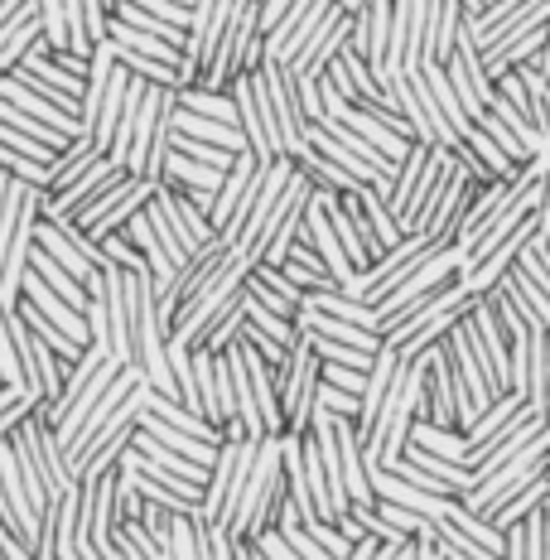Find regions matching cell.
<instances>
[{
    "label": "cell",
    "mask_w": 550,
    "mask_h": 560,
    "mask_svg": "<svg viewBox=\"0 0 550 560\" xmlns=\"http://www.w3.org/2000/svg\"><path fill=\"white\" fill-rule=\"evenodd\" d=\"M290 498V483H285V450H280V435H266L256 445V464L247 474V488L237 498V512H232V536H256L261 527H276L280 508Z\"/></svg>",
    "instance_id": "obj_1"
},
{
    "label": "cell",
    "mask_w": 550,
    "mask_h": 560,
    "mask_svg": "<svg viewBox=\"0 0 550 560\" xmlns=\"http://www.w3.org/2000/svg\"><path fill=\"white\" fill-rule=\"evenodd\" d=\"M174 116H179V83H150L145 102H140V121H136L126 170L140 174V179L165 184V160L174 150Z\"/></svg>",
    "instance_id": "obj_2"
},
{
    "label": "cell",
    "mask_w": 550,
    "mask_h": 560,
    "mask_svg": "<svg viewBox=\"0 0 550 560\" xmlns=\"http://www.w3.org/2000/svg\"><path fill=\"white\" fill-rule=\"evenodd\" d=\"M266 58V25H261V0H242L237 15L222 25L218 34V49L213 58L203 63V78L198 83L213 88V92H227L237 73H251L256 63Z\"/></svg>",
    "instance_id": "obj_3"
},
{
    "label": "cell",
    "mask_w": 550,
    "mask_h": 560,
    "mask_svg": "<svg viewBox=\"0 0 550 560\" xmlns=\"http://www.w3.org/2000/svg\"><path fill=\"white\" fill-rule=\"evenodd\" d=\"M256 88H261L266 107L276 116V131H280V150L290 160H304L309 155V116H304V102H300V83H295V68L285 58H261L256 63Z\"/></svg>",
    "instance_id": "obj_4"
},
{
    "label": "cell",
    "mask_w": 550,
    "mask_h": 560,
    "mask_svg": "<svg viewBox=\"0 0 550 560\" xmlns=\"http://www.w3.org/2000/svg\"><path fill=\"white\" fill-rule=\"evenodd\" d=\"M276 382H280V411H285V430H309L314 420V396H319V382H324V358L314 348V334L309 324H300V338L290 343L285 363L276 368Z\"/></svg>",
    "instance_id": "obj_5"
},
{
    "label": "cell",
    "mask_w": 550,
    "mask_h": 560,
    "mask_svg": "<svg viewBox=\"0 0 550 560\" xmlns=\"http://www.w3.org/2000/svg\"><path fill=\"white\" fill-rule=\"evenodd\" d=\"M256 445H261V440L222 435V445L213 454V469H208V483H203V517L218 522V527H232V512H237V498H242V488H247V474L256 464Z\"/></svg>",
    "instance_id": "obj_6"
},
{
    "label": "cell",
    "mask_w": 550,
    "mask_h": 560,
    "mask_svg": "<svg viewBox=\"0 0 550 560\" xmlns=\"http://www.w3.org/2000/svg\"><path fill=\"white\" fill-rule=\"evenodd\" d=\"M546 464H550V435L541 430V435H536L531 445H522L507 464H498V469H493V474H483L473 488H464L459 503H464V508H473V512H483V517H493V512L507 503L512 493H522V488L531 483V478H541V474H546Z\"/></svg>",
    "instance_id": "obj_7"
},
{
    "label": "cell",
    "mask_w": 550,
    "mask_h": 560,
    "mask_svg": "<svg viewBox=\"0 0 550 560\" xmlns=\"http://www.w3.org/2000/svg\"><path fill=\"white\" fill-rule=\"evenodd\" d=\"M227 256H232V237H222V232H218V237H208L198 252L184 256V261L174 266L169 280H155V300H160V314H165L169 329H174V319H179V310L218 276V266L227 261Z\"/></svg>",
    "instance_id": "obj_8"
},
{
    "label": "cell",
    "mask_w": 550,
    "mask_h": 560,
    "mask_svg": "<svg viewBox=\"0 0 550 560\" xmlns=\"http://www.w3.org/2000/svg\"><path fill=\"white\" fill-rule=\"evenodd\" d=\"M232 102H237V126L247 131V145L256 160H280L285 150H280V131H276V116L266 107L261 88H256V68L251 73H237L232 78Z\"/></svg>",
    "instance_id": "obj_9"
},
{
    "label": "cell",
    "mask_w": 550,
    "mask_h": 560,
    "mask_svg": "<svg viewBox=\"0 0 550 560\" xmlns=\"http://www.w3.org/2000/svg\"><path fill=\"white\" fill-rule=\"evenodd\" d=\"M425 30H430V0H391V49H386V73L425 63Z\"/></svg>",
    "instance_id": "obj_10"
},
{
    "label": "cell",
    "mask_w": 550,
    "mask_h": 560,
    "mask_svg": "<svg viewBox=\"0 0 550 560\" xmlns=\"http://www.w3.org/2000/svg\"><path fill=\"white\" fill-rule=\"evenodd\" d=\"M338 5V0H295V5L285 10V15L276 20L271 30H266V58H295L304 44H309V34L324 25V15Z\"/></svg>",
    "instance_id": "obj_11"
},
{
    "label": "cell",
    "mask_w": 550,
    "mask_h": 560,
    "mask_svg": "<svg viewBox=\"0 0 550 560\" xmlns=\"http://www.w3.org/2000/svg\"><path fill=\"white\" fill-rule=\"evenodd\" d=\"M478 184H488V179L468 170V160L459 155V165H454L449 184H444V194L435 198V208H430V218H425V228H420V232H430L435 242H454V237H459V218H464L468 198L478 194Z\"/></svg>",
    "instance_id": "obj_12"
},
{
    "label": "cell",
    "mask_w": 550,
    "mask_h": 560,
    "mask_svg": "<svg viewBox=\"0 0 550 560\" xmlns=\"http://www.w3.org/2000/svg\"><path fill=\"white\" fill-rule=\"evenodd\" d=\"M353 39V10L348 5H333L329 15H324V25L309 34V44L290 58V68H295V78H319L324 68L338 58V49Z\"/></svg>",
    "instance_id": "obj_13"
},
{
    "label": "cell",
    "mask_w": 550,
    "mask_h": 560,
    "mask_svg": "<svg viewBox=\"0 0 550 560\" xmlns=\"http://www.w3.org/2000/svg\"><path fill=\"white\" fill-rule=\"evenodd\" d=\"M92 483V522H87V536L97 546V560H112V536L121 527V464L116 469H102Z\"/></svg>",
    "instance_id": "obj_14"
},
{
    "label": "cell",
    "mask_w": 550,
    "mask_h": 560,
    "mask_svg": "<svg viewBox=\"0 0 550 560\" xmlns=\"http://www.w3.org/2000/svg\"><path fill=\"white\" fill-rule=\"evenodd\" d=\"M256 170H261V160H256L251 150H237V160H232L227 174H222V184H218L213 203H208V223H213L218 232H227L232 223H237V208L247 203Z\"/></svg>",
    "instance_id": "obj_15"
},
{
    "label": "cell",
    "mask_w": 550,
    "mask_h": 560,
    "mask_svg": "<svg viewBox=\"0 0 550 560\" xmlns=\"http://www.w3.org/2000/svg\"><path fill=\"white\" fill-rule=\"evenodd\" d=\"M126 165H116L112 155H102L92 170L78 174L68 189H58V194H44V218H68V213H78V208H87L92 198H97L102 189H107L112 179H121Z\"/></svg>",
    "instance_id": "obj_16"
},
{
    "label": "cell",
    "mask_w": 550,
    "mask_h": 560,
    "mask_svg": "<svg viewBox=\"0 0 550 560\" xmlns=\"http://www.w3.org/2000/svg\"><path fill=\"white\" fill-rule=\"evenodd\" d=\"M353 49L372 63V73L386 68V49H391V0H367L362 10H353Z\"/></svg>",
    "instance_id": "obj_17"
},
{
    "label": "cell",
    "mask_w": 550,
    "mask_h": 560,
    "mask_svg": "<svg viewBox=\"0 0 550 560\" xmlns=\"http://www.w3.org/2000/svg\"><path fill=\"white\" fill-rule=\"evenodd\" d=\"M222 358H227V368H232V392H237V425L247 430V440H266L271 430H266V416H261V406H256V387H251V368H247V353H242V338H232L227 348H218Z\"/></svg>",
    "instance_id": "obj_18"
},
{
    "label": "cell",
    "mask_w": 550,
    "mask_h": 560,
    "mask_svg": "<svg viewBox=\"0 0 550 560\" xmlns=\"http://www.w3.org/2000/svg\"><path fill=\"white\" fill-rule=\"evenodd\" d=\"M247 285H251V295L261 300L266 310L285 314V319H295L300 305H304V290L285 276V266H276V261H256L251 276H247Z\"/></svg>",
    "instance_id": "obj_19"
},
{
    "label": "cell",
    "mask_w": 550,
    "mask_h": 560,
    "mask_svg": "<svg viewBox=\"0 0 550 560\" xmlns=\"http://www.w3.org/2000/svg\"><path fill=\"white\" fill-rule=\"evenodd\" d=\"M121 368H131V363H116V358H107V363H102L97 372H92V382L83 392L73 396V401L63 406V411H58V420H54V435H58V445H68V440H73V430L83 425V416L92 411V406L102 401V396H107V387L116 377H121Z\"/></svg>",
    "instance_id": "obj_20"
},
{
    "label": "cell",
    "mask_w": 550,
    "mask_h": 560,
    "mask_svg": "<svg viewBox=\"0 0 550 560\" xmlns=\"http://www.w3.org/2000/svg\"><path fill=\"white\" fill-rule=\"evenodd\" d=\"M242 353H247L251 387H256V406H261V416H266V430H271V435H280V430H285V411H280V382H276V363H271V358H266L256 343H247V338H242Z\"/></svg>",
    "instance_id": "obj_21"
},
{
    "label": "cell",
    "mask_w": 550,
    "mask_h": 560,
    "mask_svg": "<svg viewBox=\"0 0 550 560\" xmlns=\"http://www.w3.org/2000/svg\"><path fill=\"white\" fill-rule=\"evenodd\" d=\"M107 155V150L97 145V136H73L63 150L49 160V179H44V194H58V189H68V184L78 179L83 170H92L97 160Z\"/></svg>",
    "instance_id": "obj_22"
},
{
    "label": "cell",
    "mask_w": 550,
    "mask_h": 560,
    "mask_svg": "<svg viewBox=\"0 0 550 560\" xmlns=\"http://www.w3.org/2000/svg\"><path fill=\"white\" fill-rule=\"evenodd\" d=\"M464 34V0H430V30H425V58L449 63L454 44Z\"/></svg>",
    "instance_id": "obj_23"
},
{
    "label": "cell",
    "mask_w": 550,
    "mask_h": 560,
    "mask_svg": "<svg viewBox=\"0 0 550 560\" xmlns=\"http://www.w3.org/2000/svg\"><path fill=\"white\" fill-rule=\"evenodd\" d=\"M155 189H160L155 179H140V174H136V179L126 184V189L107 203V213H102L97 223L87 228V237H92V242H102V237H112V232H121L126 223H131V213H140V208L150 203V194H155Z\"/></svg>",
    "instance_id": "obj_24"
},
{
    "label": "cell",
    "mask_w": 550,
    "mask_h": 560,
    "mask_svg": "<svg viewBox=\"0 0 550 560\" xmlns=\"http://www.w3.org/2000/svg\"><path fill=\"white\" fill-rule=\"evenodd\" d=\"M333 116H338V121H348V126H353V131H362V136L372 140V145H382L386 155L396 160V165H401V160H406V150H411V136L391 131V126H386L377 112H367V107H362V102H343V107H338Z\"/></svg>",
    "instance_id": "obj_25"
},
{
    "label": "cell",
    "mask_w": 550,
    "mask_h": 560,
    "mask_svg": "<svg viewBox=\"0 0 550 560\" xmlns=\"http://www.w3.org/2000/svg\"><path fill=\"white\" fill-rule=\"evenodd\" d=\"M169 560H213V541H208L203 508L174 512L169 517Z\"/></svg>",
    "instance_id": "obj_26"
},
{
    "label": "cell",
    "mask_w": 550,
    "mask_h": 560,
    "mask_svg": "<svg viewBox=\"0 0 550 560\" xmlns=\"http://www.w3.org/2000/svg\"><path fill=\"white\" fill-rule=\"evenodd\" d=\"M222 174L227 170H218V165H203V160H194V155H184V150H169V160H165V179L174 184H184L198 203H213V194H218V184H222Z\"/></svg>",
    "instance_id": "obj_27"
},
{
    "label": "cell",
    "mask_w": 550,
    "mask_h": 560,
    "mask_svg": "<svg viewBox=\"0 0 550 560\" xmlns=\"http://www.w3.org/2000/svg\"><path fill=\"white\" fill-rule=\"evenodd\" d=\"M174 131L179 136H198V140H213V145H227V150H251L247 145V131L237 121H213L203 112H189L179 102V116H174Z\"/></svg>",
    "instance_id": "obj_28"
},
{
    "label": "cell",
    "mask_w": 550,
    "mask_h": 560,
    "mask_svg": "<svg viewBox=\"0 0 550 560\" xmlns=\"http://www.w3.org/2000/svg\"><path fill=\"white\" fill-rule=\"evenodd\" d=\"M150 92V78L131 73V83H126V97H121V116H116V131H112V145L107 155L116 165H126V155H131V140H136V121H140V102H145Z\"/></svg>",
    "instance_id": "obj_29"
},
{
    "label": "cell",
    "mask_w": 550,
    "mask_h": 560,
    "mask_svg": "<svg viewBox=\"0 0 550 560\" xmlns=\"http://www.w3.org/2000/svg\"><path fill=\"white\" fill-rule=\"evenodd\" d=\"M526 406H531V401H526V396H522V392H502V396H498V401H493V406H488V411H483V416H478V420H473V425H468V430H464V435H468V454H473V450H483V445H488V440H493V435H498V430H502V425H507V420H512V416H517V411H526ZM464 464H468V459H464Z\"/></svg>",
    "instance_id": "obj_30"
},
{
    "label": "cell",
    "mask_w": 550,
    "mask_h": 560,
    "mask_svg": "<svg viewBox=\"0 0 550 560\" xmlns=\"http://www.w3.org/2000/svg\"><path fill=\"white\" fill-rule=\"evenodd\" d=\"M247 305H251V290L242 285L237 295H232V305L222 310V314H218L213 324H208L203 334H198V343H194V348H213V353H218V348H227L232 338L242 334V324H247Z\"/></svg>",
    "instance_id": "obj_31"
},
{
    "label": "cell",
    "mask_w": 550,
    "mask_h": 560,
    "mask_svg": "<svg viewBox=\"0 0 550 560\" xmlns=\"http://www.w3.org/2000/svg\"><path fill=\"white\" fill-rule=\"evenodd\" d=\"M300 170L309 174L319 189H333V194H348V189H362V179L358 174H348L338 160H329V155H319V150H309V155L300 160Z\"/></svg>",
    "instance_id": "obj_32"
},
{
    "label": "cell",
    "mask_w": 550,
    "mask_h": 560,
    "mask_svg": "<svg viewBox=\"0 0 550 560\" xmlns=\"http://www.w3.org/2000/svg\"><path fill=\"white\" fill-rule=\"evenodd\" d=\"M464 140H468V150H473V155H478V165H483L488 174H502V179H512V174L522 170V165H512V160H507V150H502L498 140L483 131V126H473V131H468Z\"/></svg>",
    "instance_id": "obj_33"
},
{
    "label": "cell",
    "mask_w": 550,
    "mask_h": 560,
    "mask_svg": "<svg viewBox=\"0 0 550 560\" xmlns=\"http://www.w3.org/2000/svg\"><path fill=\"white\" fill-rule=\"evenodd\" d=\"M550 493V474H541V478H531V483L522 488V493H512L507 503H502L498 512H493V522L498 527H507V522H517V517H526L531 508H541V498Z\"/></svg>",
    "instance_id": "obj_34"
},
{
    "label": "cell",
    "mask_w": 550,
    "mask_h": 560,
    "mask_svg": "<svg viewBox=\"0 0 550 560\" xmlns=\"http://www.w3.org/2000/svg\"><path fill=\"white\" fill-rule=\"evenodd\" d=\"M478 126H483V131H488V136H493V140H498V145H502V150H507V160H512V165H526V160H536V150H531V145H526V140H522L517 131H512V126H507V121H502V116H498V112H483V116H478Z\"/></svg>",
    "instance_id": "obj_35"
},
{
    "label": "cell",
    "mask_w": 550,
    "mask_h": 560,
    "mask_svg": "<svg viewBox=\"0 0 550 560\" xmlns=\"http://www.w3.org/2000/svg\"><path fill=\"white\" fill-rule=\"evenodd\" d=\"M39 30L49 39L54 54H68L73 39H68V20H63V0H39Z\"/></svg>",
    "instance_id": "obj_36"
},
{
    "label": "cell",
    "mask_w": 550,
    "mask_h": 560,
    "mask_svg": "<svg viewBox=\"0 0 550 560\" xmlns=\"http://www.w3.org/2000/svg\"><path fill=\"white\" fill-rule=\"evenodd\" d=\"M102 247V256H107V261H116V266H126V271H150V261H145V252L136 247L131 237H126V232H112V237H102L97 242Z\"/></svg>",
    "instance_id": "obj_37"
},
{
    "label": "cell",
    "mask_w": 550,
    "mask_h": 560,
    "mask_svg": "<svg viewBox=\"0 0 550 560\" xmlns=\"http://www.w3.org/2000/svg\"><path fill=\"white\" fill-rule=\"evenodd\" d=\"M174 150H184V155L203 160V165H218V170H227L232 160H237V150L213 145V140H198V136H179V131H174Z\"/></svg>",
    "instance_id": "obj_38"
},
{
    "label": "cell",
    "mask_w": 550,
    "mask_h": 560,
    "mask_svg": "<svg viewBox=\"0 0 550 560\" xmlns=\"http://www.w3.org/2000/svg\"><path fill=\"white\" fill-rule=\"evenodd\" d=\"M0 170L20 174V179L39 184V189H44V179H49V165H44V160H30V155H20V150H10V145H0Z\"/></svg>",
    "instance_id": "obj_39"
},
{
    "label": "cell",
    "mask_w": 550,
    "mask_h": 560,
    "mask_svg": "<svg viewBox=\"0 0 550 560\" xmlns=\"http://www.w3.org/2000/svg\"><path fill=\"white\" fill-rule=\"evenodd\" d=\"M314 406H324V411H333V416H353L358 420V392H343V387H333V382H319V396H314Z\"/></svg>",
    "instance_id": "obj_40"
},
{
    "label": "cell",
    "mask_w": 550,
    "mask_h": 560,
    "mask_svg": "<svg viewBox=\"0 0 550 560\" xmlns=\"http://www.w3.org/2000/svg\"><path fill=\"white\" fill-rule=\"evenodd\" d=\"M517 522H522V532H526V560H546V512L531 508Z\"/></svg>",
    "instance_id": "obj_41"
},
{
    "label": "cell",
    "mask_w": 550,
    "mask_h": 560,
    "mask_svg": "<svg viewBox=\"0 0 550 560\" xmlns=\"http://www.w3.org/2000/svg\"><path fill=\"white\" fill-rule=\"evenodd\" d=\"M541 512H546V560H550V493L541 498Z\"/></svg>",
    "instance_id": "obj_42"
},
{
    "label": "cell",
    "mask_w": 550,
    "mask_h": 560,
    "mask_svg": "<svg viewBox=\"0 0 550 560\" xmlns=\"http://www.w3.org/2000/svg\"><path fill=\"white\" fill-rule=\"evenodd\" d=\"M546 420H550V368H546Z\"/></svg>",
    "instance_id": "obj_43"
},
{
    "label": "cell",
    "mask_w": 550,
    "mask_h": 560,
    "mask_svg": "<svg viewBox=\"0 0 550 560\" xmlns=\"http://www.w3.org/2000/svg\"><path fill=\"white\" fill-rule=\"evenodd\" d=\"M338 5H348V10H362V5H367V0H338Z\"/></svg>",
    "instance_id": "obj_44"
}]
</instances>
